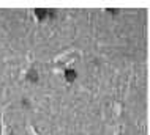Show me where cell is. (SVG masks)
I'll return each instance as SVG.
<instances>
[{
	"label": "cell",
	"mask_w": 150,
	"mask_h": 135,
	"mask_svg": "<svg viewBox=\"0 0 150 135\" xmlns=\"http://www.w3.org/2000/svg\"><path fill=\"white\" fill-rule=\"evenodd\" d=\"M35 13H37V17L40 20H44L48 16H54V13L49 10H35Z\"/></svg>",
	"instance_id": "6da1fadb"
},
{
	"label": "cell",
	"mask_w": 150,
	"mask_h": 135,
	"mask_svg": "<svg viewBox=\"0 0 150 135\" xmlns=\"http://www.w3.org/2000/svg\"><path fill=\"white\" fill-rule=\"evenodd\" d=\"M76 77H78V72H76L74 69H66L65 71V79L68 82H74Z\"/></svg>",
	"instance_id": "7a4b0ae2"
},
{
	"label": "cell",
	"mask_w": 150,
	"mask_h": 135,
	"mask_svg": "<svg viewBox=\"0 0 150 135\" xmlns=\"http://www.w3.org/2000/svg\"><path fill=\"white\" fill-rule=\"evenodd\" d=\"M27 79L29 80H32V82H38V72L35 71V69H30V71H29V74H27Z\"/></svg>",
	"instance_id": "3957f363"
},
{
	"label": "cell",
	"mask_w": 150,
	"mask_h": 135,
	"mask_svg": "<svg viewBox=\"0 0 150 135\" xmlns=\"http://www.w3.org/2000/svg\"><path fill=\"white\" fill-rule=\"evenodd\" d=\"M10 135H14V134H10Z\"/></svg>",
	"instance_id": "277c9868"
}]
</instances>
